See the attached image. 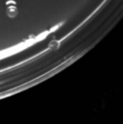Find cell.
<instances>
[{"label": "cell", "mask_w": 123, "mask_h": 124, "mask_svg": "<svg viewBox=\"0 0 123 124\" xmlns=\"http://www.w3.org/2000/svg\"><path fill=\"white\" fill-rule=\"evenodd\" d=\"M6 14L10 18H14L18 15L17 3L14 0H8L6 2Z\"/></svg>", "instance_id": "1"}]
</instances>
